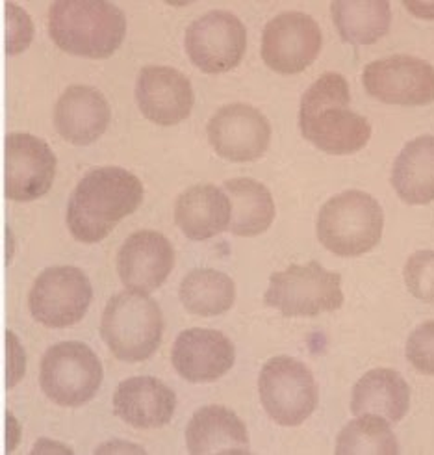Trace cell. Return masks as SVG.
<instances>
[{
  "mask_svg": "<svg viewBox=\"0 0 434 455\" xmlns=\"http://www.w3.org/2000/svg\"><path fill=\"white\" fill-rule=\"evenodd\" d=\"M143 201L141 180L122 168H97L82 177L67 204L71 235L95 243L105 240L115 225L134 214Z\"/></svg>",
  "mask_w": 434,
  "mask_h": 455,
  "instance_id": "cell-1",
  "label": "cell"
},
{
  "mask_svg": "<svg viewBox=\"0 0 434 455\" xmlns=\"http://www.w3.org/2000/svg\"><path fill=\"white\" fill-rule=\"evenodd\" d=\"M351 93L340 73H325L301 99L299 127L303 136L328 155H351L366 148L369 121L349 110Z\"/></svg>",
  "mask_w": 434,
  "mask_h": 455,
  "instance_id": "cell-2",
  "label": "cell"
},
{
  "mask_svg": "<svg viewBox=\"0 0 434 455\" xmlns=\"http://www.w3.org/2000/svg\"><path fill=\"white\" fill-rule=\"evenodd\" d=\"M49 30L64 52L100 60L121 47L127 19L105 0H58L49 10Z\"/></svg>",
  "mask_w": 434,
  "mask_h": 455,
  "instance_id": "cell-3",
  "label": "cell"
},
{
  "mask_svg": "<svg viewBox=\"0 0 434 455\" xmlns=\"http://www.w3.org/2000/svg\"><path fill=\"white\" fill-rule=\"evenodd\" d=\"M383 227L379 201L366 192L349 190L321 206L318 238L338 257H360L381 242Z\"/></svg>",
  "mask_w": 434,
  "mask_h": 455,
  "instance_id": "cell-4",
  "label": "cell"
},
{
  "mask_svg": "<svg viewBox=\"0 0 434 455\" xmlns=\"http://www.w3.org/2000/svg\"><path fill=\"white\" fill-rule=\"evenodd\" d=\"M162 310L145 292L115 294L102 313V340L119 361L139 363L149 359L162 342Z\"/></svg>",
  "mask_w": 434,
  "mask_h": 455,
  "instance_id": "cell-5",
  "label": "cell"
},
{
  "mask_svg": "<svg viewBox=\"0 0 434 455\" xmlns=\"http://www.w3.org/2000/svg\"><path fill=\"white\" fill-rule=\"evenodd\" d=\"M264 303L286 318L333 313L343 305L342 275L314 260L304 266L292 264L270 277Z\"/></svg>",
  "mask_w": 434,
  "mask_h": 455,
  "instance_id": "cell-6",
  "label": "cell"
},
{
  "mask_svg": "<svg viewBox=\"0 0 434 455\" xmlns=\"http://www.w3.org/2000/svg\"><path fill=\"white\" fill-rule=\"evenodd\" d=\"M39 383L45 396L58 405H84L102 383V364L84 342H59L41 359Z\"/></svg>",
  "mask_w": 434,
  "mask_h": 455,
  "instance_id": "cell-7",
  "label": "cell"
},
{
  "mask_svg": "<svg viewBox=\"0 0 434 455\" xmlns=\"http://www.w3.org/2000/svg\"><path fill=\"white\" fill-rule=\"evenodd\" d=\"M258 390L265 412L280 426H299L318 407L312 371L292 357L280 355L267 361L260 371Z\"/></svg>",
  "mask_w": 434,
  "mask_h": 455,
  "instance_id": "cell-8",
  "label": "cell"
},
{
  "mask_svg": "<svg viewBox=\"0 0 434 455\" xmlns=\"http://www.w3.org/2000/svg\"><path fill=\"white\" fill-rule=\"evenodd\" d=\"M91 299L93 288L84 272L75 266H52L36 279L28 307L36 322L61 329L84 318Z\"/></svg>",
  "mask_w": 434,
  "mask_h": 455,
  "instance_id": "cell-9",
  "label": "cell"
},
{
  "mask_svg": "<svg viewBox=\"0 0 434 455\" xmlns=\"http://www.w3.org/2000/svg\"><path fill=\"white\" fill-rule=\"evenodd\" d=\"M247 49V30L229 12H210L185 30V51L192 64L204 73H225L238 68Z\"/></svg>",
  "mask_w": 434,
  "mask_h": 455,
  "instance_id": "cell-10",
  "label": "cell"
},
{
  "mask_svg": "<svg viewBox=\"0 0 434 455\" xmlns=\"http://www.w3.org/2000/svg\"><path fill=\"white\" fill-rule=\"evenodd\" d=\"M366 92L386 105L425 107L434 100V68L414 56H390L364 69Z\"/></svg>",
  "mask_w": 434,
  "mask_h": 455,
  "instance_id": "cell-11",
  "label": "cell"
},
{
  "mask_svg": "<svg viewBox=\"0 0 434 455\" xmlns=\"http://www.w3.org/2000/svg\"><path fill=\"white\" fill-rule=\"evenodd\" d=\"M321 45L323 36L312 17L301 12H286L265 25L262 60L280 75H296L312 66Z\"/></svg>",
  "mask_w": 434,
  "mask_h": 455,
  "instance_id": "cell-12",
  "label": "cell"
},
{
  "mask_svg": "<svg viewBox=\"0 0 434 455\" xmlns=\"http://www.w3.org/2000/svg\"><path fill=\"white\" fill-rule=\"evenodd\" d=\"M4 194L12 201L27 203L43 197L54 182L56 156L49 143L27 132L6 136Z\"/></svg>",
  "mask_w": 434,
  "mask_h": 455,
  "instance_id": "cell-13",
  "label": "cell"
},
{
  "mask_svg": "<svg viewBox=\"0 0 434 455\" xmlns=\"http://www.w3.org/2000/svg\"><path fill=\"white\" fill-rule=\"evenodd\" d=\"M209 141L214 151L231 162L260 158L272 140V125L262 112L249 105H226L209 121Z\"/></svg>",
  "mask_w": 434,
  "mask_h": 455,
  "instance_id": "cell-14",
  "label": "cell"
},
{
  "mask_svg": "<svg viewBox=\"0 0 434 455\" xmlns=\"http://www.w3.org/2000/svg\"><path fill=\"white\" fill-rule=\"evenodd\" d=\"M136 99L141 114L162 127H171L184 121L195 105L190 80L180 71L165 66L141 69L136 84Z\"/></svg>",
  "mask_w": 434,
  "mask_h": 455,
  "instance_id": "cell-15",
  "label": "cell"
},
{
  "mask_svg": "<svg viewBox=\"0 0 434 455\" xmlns=\"http://www.w3.org/2000/svg\"><path fill=\"white\" fill-rule=\"evenodd\" d=\"M236 351L221 331L185 329L177 337L171 361L178 376L190 383H210L234 366Z\"/></svg>",
  "mask_w": 434,
  "mask_h": 455,
  "instance_id": "cell-16",
  "label": "cell"
},
{
  "mask_svg": "<svg viewBox=\"0 0 434 455\" xmlns=\"http://www.w3.org/2000/svg\"><path fill=\"white\" fill-rule=\"evenodd\" d=\"M175 266L171 242L156 231H138L121 245L117 274L130 291L153 292L168 279Z\"/></svg>",
  "mask_w": 434,
  "mask_h": 455,
  "instance_id": "cell-17",
  "label": "cell"
},
{
  "mask_svg": "<svg viewBox=\"0 0 434 455\" xmlns=\"http://www.w3.org/2000/svg\"><path fill=\"white\" fill-rule=\"evenodd\" d=\"M110 123V105L100 92L90 86H71L56 102L54 125L58 134L73 146H90Z\"/></svg>",
  "mask_w": 434,
  "mask_h": 455,
  "instance_id": "cell-18",
  "label": "cell"
},
{
  "mask_svg": "<svg viewBox=\"0 0 434 455\" xmlns=\"http://www.w3.org/2000/svg\"><path fill=\"white\" fill-rule=\"evenodd\" d=\"M175 392L160 379L149 376L122 381L114 395L115 415L139 429L170 424L175 415Z\"/></svg>",
  "mask_w": 434,
  "mask_h": 455,
  "instance_id": "cell-19",
  "label": "cell"
},
{
  "mask_svg": "<svg viewBox=\"0 0 434 455\" xmlns=\"http://www.w3.org/2000/svg\"><path fill=\"white\" fill-rule=\"evenodd\" d=\"M233 204L225 190L197 184L185 190L175 204V223L190 240H209L231 227Z\"/></svg>",
  "mask_w": 434,
  "mask_h": 455,
  "instance_id": "cell-20",
  "label": "cell"
},
{
  "mask_svg": "<svg viewBox=\"0 0 434 455\" xmlns=\"http://www.w3.org/2000/svg\"><path fill=\"white\" fill-rule=\"evenodd\" d=\"M185 443L193 455L249 453V433L234 411L223 405L199 409L185 427Z\"/></svg>",
  "mask_w": 434,
  "mask_h": 455,
  "instance_id": "cell-21",
  "label": "cell"
},
{
  "mask_svg": "<svg viewBox=\"0 0 434 455\" xmlns=\"http://www.w3.org/2000/svg\"><path fill=\"white\" fill-rule=\"evenodd\" d=\"M410 387L396 370H369L353 388L351 411L355 417L375 415L398 424L408 412Z\"/></svg>",
  "mask_w": 434,
  "mask_h": 455,
  "instance_id": "cell-22",
  "label": "cell"
},
{
  "mask_svg": "<svg viewBox=\"0 0 434 455\" xmlns=\"http://www.w3.org/2000/svg\"><path fill=\"white\" fill-rule=\"evenodd\" d=\"M391 186L408 204L434 201V136L406 143L391 170Z\"/></svg>",
  "mask_w": 434,
  "mask_h": 455,
  "instance_id": "cell-23",
  "label": "cell"
},
{
  "mask_svg": "<svg viewBox=\"0 0 434 455\" xmlns=\"http://www.w3.org/2000/svg\"><path fill=\"white\" fill-rule=\"evenodd\" d=\"M233 204L229 229L236 236H256L270 229L275 220L272 192L255 179H233L223 186Z\"/></svg>",
  "mask_w": 434,
  "mask_h": 455,
  "instance_id": "cell-24",
  "label": "cell"
},
{
  "mask_svg": "<svg viewBox=\"0 0 434 455\" xmlns=\"http://www.w3.org/2000/svg\"><path fill=\"white\" fill-rule=\"evenodd\" d=\"M330 12L347 44L371 45L390 30L391 10L386 0H336Z\"/></svg>",
  "mask_w": 434,
  "mask_h": 455,
  "instance_id": "cell-25",
  "label": "cell"
},
{
  "mask_svg": "<svg viewBox=\"0 0 434 455\" xmlns=\"http://www.w3.org/2000/svg\"><path fill=\"white\" fill-rule=\"evenodd\" d=\"M234 281L210 267H199L184 277L180 284V301L185 310L199 316H217L234 305Z\"/></svg>",
  "mask_w": 434,
  "mask_h": 455,
  "instance_id": "cell-26",
  "label": "cell"
},
{
  "mask_svg": "<svg viewBox=\"0 0 434 455\" xmlns=\"http://www.w3.org/2000/svg\"><path fill=\"white\" fill-rule=\"evenodd\" d=\"M336 453L340 455H394L399 453V444L390 429V422L383 417L362 415L351 420L338 435Z\"/></svg>",
  "mask_w": 434,
  "mask_h": 455,
  "instance_id": "cell-27",
  "label": "cell"
},
{
  "mask_svg": "<svg viewBox=\"0 0 434 455\" xmlns=\"http://www.w3.org/2000/svg\"><path fill=\"white\" fill-rule=\"evenodd\" d=\"M408 292L427 303H434V251H418L405 264Z\"/></svg>",
  "mask_w": 434,
  "mask_h": 455,
  "instance_id": "cell-28",
  "label": "cell"
},
{
  "mask_svg": "<svg viewBox=\"0 0 434 455\" xmlns=\"http://www.w3.org/2000/svg\"><path fill=\"white\" fill-rule=\"evenodd\" d=\"M410 364L425 376H434V322H425L412 331L406 342Z\"/></svg>",
  "mask_w": 434,
  "mask_h": 455,
  "instance_id": "cell-29",
  "label": "cell"
},
{
  "mask_svg": "<svg viewBox=\"0 0 434 455\" xmlns=\"http://www.w3.org/2000/svg\"><path fill=\"white\" fill-rule=\"evenodd\" d=\"M6 20H8V39L6 51L8 54H19L28 49L34 37V25L30 17L23 8H19L12 3L6 4Z\"/></svg>",
  "mask_w": 434,
  "mask_h": 455,
  "instance_id": "cell-30",
  "label": "cell"
},
{
  "mask_svg": "<svg viewBox=\"0 0 434 455\" xmlns=\"http://www.w3.org/2000/svg\"><path fill=\"white\" fill-rule=\"evenodd\" d=\"M25 374V354L23 347L15 340V335L8 331V388L23 379Z\"/></svg>",
  "mask_w": 434,
  "mask_h": 455,
  "instance_id": "cell-31",
  "label": "cell"
},
{
  "mask_svg": "<svg viewBox=\"0 0 434 455\" xmlns=\"http://www.w3.org/2000/svg\"><path fill=\"white\" fill-rule=\"evenodd\" d=\"M403 6L416 17L434 19V3H403Z\"/></svg>",
  "mask_w": 434,
  "mask_h": 455,
  "instance_id": "cell-32",
  "label": "cell"
},
{
  "mask_svg": "<svg viewBox=\"0 0 434 455\" xmlns=\"http://www.w3.org/2000/svg\"><path fill=\"white\" fill-rule=\"evenodd\" d=\"M121 451H130V453H145V450L143 448H139V446H132V444H125V443H112V444H105V446H100L99 450H97V453H121Z\"/></svg>",
  "mask_w": 434,
  "mask_h": 455,
  "instance_id": "cell-33",
  "label": "cell"
}]
</instances>
